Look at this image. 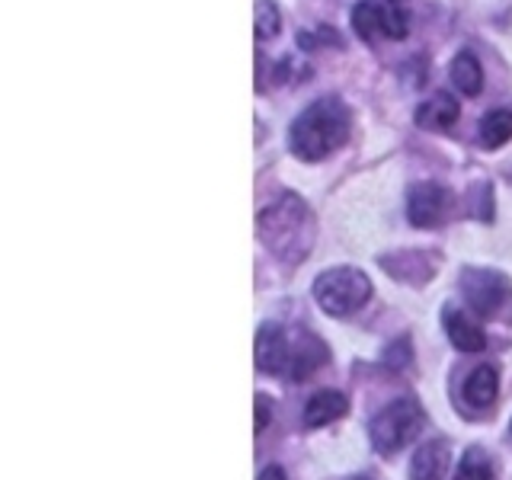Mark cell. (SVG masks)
Instances as JSON below:
<instances>
[{"label":"cell","mask_w":512,"mask_h":480,"mask_svg":"<svg viewBox=\"0 0 512 480\" xmlns=\"http://www.w3.org/2000/svg\"><path fill=\"white\" fill-rule=\"evenodd\" d=\"M349 138V109L324 96V100L311 103L301 116L292 122L288 132V144L301 160H324L333 151H340Z\"/></svg>","instance_id":"obj_1"},{"label":"cell","mask_w":512,"mask_h":480,"mask_svg":"<svg viewBox=\"0 0 512 480\" xmlns=\"http://www.w3.org/2000/svg\"><path fill=\"white\" fill-rule=\"evenodd\" d=\"M256 224H260L263 244L288 263L304 260L314 244V218L298 196H282L279 202L266 205Z\"/></svg>","instance_id":"obj_2"},{"label":"cell","mask_w":512,"mask_h":480,"mask_svg":"<svg viewBox=\"0 0 512 480\" xmlns=\"http://www.w3.org/2000/svg\"><path fill=\"white\" fill-rule=\"evenodd\" d=\"M314 298L330 317H349L372 298V282L352 266H336L314 279Z\"/></svg>","instance_id":"obj_3"},{"label":"cell","mask_w":512,"mask_h":480,"mask_svg":"<svg viewBox=\"0 0 512 480\" xmlns=\"http://www.w3.org/2000/svg\"><path fill=\"white\" fill-rule=\"evenodd\" d=\"M423 429V410L413 400L400 397L394 404L384 407L372 423H368V439H372V448L378 455H394L404 445H410V439L420 436Z\"/></svg>","instance_id":"obj_4"},{"label":"cell","mask_w":512,"mask_h":480,"mask_svg":"<svg viewBox=\"0 0 512 480\" xmlns=\"http://www.w3.org/2000/svg\"><path fill=\"white\" fill-rule=\"evenodd\" d=\"M452 196L439 183H416L407 196V218L416 228H432L448 215Z\"/></svg>","instance_id":"obj_5"},{"label":"cell","mask_w":512,"mask_h":480,"mask_svg":"<svg viewBox=\"0 0 512 480\" xmlns=\"http://www.w3.org/2000/svg\"><path fill=\"white\" fill-rule=\"evenodd\" d=\"M464 298L468 304L477 311V314H496V308L506 301V279L496 276V272H487V269H468L464 272Z\"/></svg>","instance_id":"obj_6"},{"label":"cell","mask_w":512,"mask_h":480,"mask_svg":"<svg viewBox=\"0 0 512 480\" xmlns=\"http://www.w3.org/2000/svg\"><path fill=\"white\" fill-rule=\"evenodd\" d=\"M256 368L263 375H282L288 372V362H292V346H288V336L279 324H263L256 333Z\"/></svg>","instance_id":"obj_7"},{"label":"cell","mask_w":512,"mask_h":480,"mask_svg":"<svg viewBox=\"0 0 512 480\" xmlns=\"http://www.w3.org/2000/svg\"><path fill=\"white\" fill-rule=\"evenodd\" d=\"M442 327L448 333V340H452V346L461 352H480L487 346L484 327H480L464 308H452V304H448V308L442 311Z\"/></svg>","instance_id":"obj_8"},{"label":"cell","mask_w":512,"mask_h":480,"mask_svg":"<svg viewBox=\"0 0 512 480\" xmlns=\"http://www.w3.org/2000/svg\"><path fill=\"white\" fill-rule=\"evenodd\" d=\"M346 410H349V400L340 391H317L308 404H304V426L308 429L330 426L336 420H343Z\"/></svg>","instance_id":"obj_9"},{"label":"cell","mask_w":512,"mask_h":480,"mask_svg":"<svg viewBox=\"0 0 512 480\" xmlns=\"http://www.w3.org/2000/svg\"><path fill=\"white\" fill-rule=\"evenodd\" d=\"M448 461H452L448 442H426L416 448L410 461V480H442L448 471Z\"/></svg>","instance_id":"obj_10"},{"label":"cell","mask_w":512,"mask_h":480,"mask_svg":"<svg viewBox=\"0 0 512 480\" xmlns=\"http://www.w3.org/2000/svg\"><path fill=\"white\" fill-rule=\"evenodd\" d=\"M461 116V106L452 93H436L432 100L420 103L416 109V125L420 128H429V132H436V128H452Z\"/></svg>","instance_id":"obj_11"},{"label":"cell","mask_w":512,"mask_h":480,"mask_svg":"<svg viewBox=\"0 0 512 480\" xmlns=\"http://www.w3.org/2000/svg\"><path fill=\"white\" fill-rule=\"evenodd\" d=\"M496 394H500V375H496L493 365H477L474 372L464 378V400L471 407H490Z\"/></svg>","instance_id":"obj_12"},{"label":"cell","mask_w":512,"mask_h":480,"mask_svg":"<svg viewBox=\"0 0 512 480\" xmlns=\"http://www.w3.org/2000/svg\"><path fill=\"white\" fill-rule=\"evenodd\" d=\"M327 359V349L320 340H314V336H301V340L292 346V362H288V378L292 381H304L314 368Z\"/></svg>","instance_id":"obj_13"},{"label":"cell","mask_w":512,"mask_h":480,"mask_svg":"<svg viewBox=\"0 0 512 480\" xmlns=\"http://www.w3.org/2000/svg\"><path fill=\"white\" fill-rule=\"evenodd\" d=\"M512 138V109H493L480 119V144L484 148H503Z\"/></svg>","instance_id":"obj_14"},{"label":"cell","mask_w":512,"mask_h":480,"mask_svg":"<svg viewBox=\"0 0 512 480\" xmlns=\"http://www.w3.org/2000/svg\"><path fill=\"white\" fill-rule=\"evenodd\" d=\"M452 80H455V87L464 96H477L480 90H484V71H480V64H477V58L471 52L455 55V61H452Z\"/></svg>","instance_id":"obj_15"},{"label":"cell","mask_w":512,"mask_h":480,"mask_svg":"<svg viewBox=\"0 0 512 480\" xmlns=\"http://www.w3.org/2000/svg\"><path fill=\"white\" fill-rule=\"evenodd\" d=\"M378 20L384 39H404L410 32V16L400 0H378Z\"/></svg>","instance_id":"obj_16"},{"label":"cell","mask_w":512,"mask_h":480,"mask_svg":"<svg viewBox=\"0 0 512 480\" xmlns=\"http://www.w3.org/2000/svg\"><path fill=\"white\" fill-rule=\"evenodd\" d=\"M455 480H493V464L484 448H468L458 461Z\"/></svg>","instance_id":"obj_17"},{"label":"cell","mask_w":512,"mask_h":480,"mask_svg":"<svg viewBox=\"0 0 512 480\" xmlns=\"http://www.w3.org/2000/svg\"><path fill=\"white\" fill-rule=\"evenodd\" d=\"M352 29L359 39H375L381 36V20H378V0H359L352 7Z\"/></svg>","instance_id":"obj_18"},{"label":"cell","mask_w":512,"mask_h":480,"mask_svg":"<svg viewBox=\"0 0 512 480\" xmlns=\"http://www.w3.org/2000/svg\"><path fill=\"white\" fill-rule=\"evenodd\" d=\"M279 26H282V16H279L276 4H272V0H263V4L256 7V39H260V42L276 39Z\"/></svg>","instance_id":"obj_19"},{"label":"cell","mask_w":512,"mask_h":480,"mask_svg":"<svg viewBox=\"0 0 512 480\" xmlns=\"http://www.w3.org/2000/svg\"><path fill=\"white\" fill-rule=\"evenodd\" d=\"M253 407H256V432H263L269 426V416H272V400L266 394H256Z\"/></svg>","instance_id":"obj_20"},{"label":"cell","mask_w":512,"mask_h":480,"mask_svg":"<svg viewBox=\"0 0 512 480\" xmlns=\"http://www.w3.org/2000/svg\"><path fill=\"white\" fill-rule=\"evenodd\" d=\"M256 480H288V477H285V471L279 468V464H266V468L260 471V477H256Z\"/></svg>","instance_id":"obj_21"},{"label":"cell","mask_w":512,"mask_h":480,"mask_svg":"<svg viewBox=\"0 0 512 480\" xmlns=\"http://www.w3.org/2000/svg\"><path fill=\"white\" fill-rule=\"evenodd\" d=\"M359 480H368V477H359Z\"/></svg>","instance_id":"obj_22"}]
</instances>
